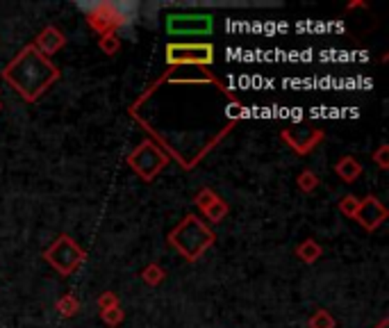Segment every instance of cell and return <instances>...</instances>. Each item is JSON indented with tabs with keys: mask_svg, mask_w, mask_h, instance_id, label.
<instances>
[{
	"mask_svg": "<svg viewBox=\"0 0 389 328\" xmlns=\"http://www.w3.org/2000/svg\"><path fill=\"white\" fill-rule=\"evenodd\" d=\"M59 69L32 44L20 48L18 55L3 69V80L25 102H37L59 80Z\"/></svg>",
	"mask_w": 389,
	"mask_h": 328,
	"instance_id": "obj_1",
	"label": "cell"
},
{
	"mask_svg": "<svg viewBox=\"0 0 389 328\" xmlns=\"http://www.w3.org/2000/svg\"><path fill=\"white\" fill-rule=\"evenodd\" d=\"M85 14L89 28L102 35L130 37L132 28L139 20V3H119V0H91V3H76Z\"/></svg>",
	"mask_w": 389,
	"mask_h": 328,
	"instance_id": "obj_2",
	"label": "cell"
},
{
	"mask_svg": "<svg viewBox=\"0 0 389 328\" xmlns=\"http://www.w3.org/2000/svg\"><path fill=\"white\" fill-rule=\"evenodd\" d=\"M167 242L171 249H176L178 255H182L187 262H196L203 258L205 251L214 246L217 233H214L201 217H196V214H184L180 223L169 233Z\"/></svg>",
	"mask_w": 389,
	"mask_h": 328,
	"instance_id": "obj_3",
	"label": "cell"
},
{
	"mask_svg": "<svg viewBox=\"0 0 389 328\" xmlns=\"http://www.w3.org/2000/svg\"><path fill=\"white\" fill-rule=\"evenodd\" d=\"M44 260L53 266L59 276H71L78 266L87 260V251L71 238V235L61 233L59 238L44 251Z\"/></svg>",
	"mask_w": 389,
	"mask_h": 328,
	"instance_id": "obj_4",
	"label": "cell"
},
{
	"mask_svg": "<svg viewBox=\"0 0 389 328\" xmlns=\"http://www.w3.org/2000/svg\"><path fill=\"white\" fill-rule=\"evenodd\" d=\"M128 164L143 182H152L164 169H167L169 156L157 146L155 141L146 139L128 156Z\"/></svg>",
	"mask_w": 389,
	"mask_h": 328,
	"instance_id": "obj_5",
	"label": "cell"
},
{
	"mask_svg": "<svg viewBox=\"0 0 389 328\" xmlns=\"http://www.w3.org/2000/svg\"><path fill=\"white\" fill-rule=\"evenodd\" d=\"M167 64L171 66H210L214 64L212 44H167Z\"/></svg>",
	"mask_w": 389,
	"mask_h": 328,
	"instance_id": "obj_6",
	"label": "cell"
},
{
	"mask_svg": "<svg viewBox=\"0 0 389 328\" xmlns=\"http://www.w3.org/2000/svg\"><path fill=\"white\" fill-rule=\"evenodd\" d=\"M280 139L296 153V156L303 158L321 146V141L325 139V132L321 128L310 126V123H296V126L282 128Z\"/></svg>",
	"mask_w": 389,
	"mask_h": 328,
	"instance_id": "obj_7",
	"label": "cell"
},
{
	"mask_svg": "<svg viewBox=\"0 0 389 328\" xmlns=\"http://www.w3.org/2000/svg\"><path fill=\"white\" fill-rule=\"evenodd\" d=\"M164 25L171 37H205L214 30V18L210 14H169Z\"/></svg>",
	"mask_w": 389,
	"mask_h": 328,
	"instance_id": "obj_8",
	"label": "cell"
},
{
	"mask_svg": "<svg viewBox=\"0 0 389 328\" xmlns=\"http://www.w3.org/2000/svg\"><path fill=\"white\" fill-rule=\"evenodd\" d=\"M193 203H196V208L201 210V214L210 223H221L225 217H228V212H230L228 203H225L212 187L198 189V194L193 197ZM208 221H205V223H208Z\"/></svg>",
	"mask_w": 389,
	"mask_h": 328,
	"instance_id": "obj_9",
	"label": "cell"
},
{
	"mask_svg": "<svg viewBox=\"0 0 389 328\" xmlns=\"http://www.w3.org/2000/svg\"><path fill=\"white\" fill-rule=\"evenodd\" d=\"M387 217H389V212L383 205V201L378 197H366V199L360 201V208H357L355 221L360 223L364 230L373 233V230H378L387 221Z\"/></svg>",
	"mask_w": 389,
	"mask_h": 328,
	"instance_id": "obj_10",
	"label": "cell"
},
{
	"mask_svg": "<svg viewBox=\"0 0 389 328\" xmlns=\"http://www.w3.org/2000/svg\"><path fill=\"white\" fill-rule=\"evenodd\" d=\"M32 46H35L44 57H50V55L59 53V50L66 46V37H64V33H61V30H57L55 25H48V28H44V30H41V33L35 37V44H32Z\"/></svg>",
	"mask_w": 389,
	"mask_h": 328,
	"instance_id": "obj_11",
	"label": "cell"
},
{
	"mask_svg": "<svg viewBox=\"0 0 389 328\" xmlns=\"http://www.w3.org/2000/svg\"><path fill=\"white\" fill-rule=\"evenodd\" d=\"M335 173H337V176H340L346 184H353L357 178L362 176V164H360V160L353 158V156H344V158L337 160V164H335Z\"/></svg>",
	"mask_w": 389,
	"mask_h": 328,
	"instance_id": "obj_12",
	"label": "cell"
},
{
	"mask_svg": "<svg viewBox=\"0 0 389 328\" xmlns=\"http://www.w3.org/2000/svg\"><path fill=\"white\" fill-rule=\"evenodd\" d=\"M294 253H296V258H299L301 262H305V264H314V262L323 255V249H321V244L316 242V240L307 238V240H303L299 246H296Z\"/></svg>",
	"mask_w": 389,
	"mask_h": 328,
	"instance_id": "obj_13",
	"label": "cell"
},
{
	"mask_svg": "<svg viewBox=\"0 0 389 328\" xmlns=\"http://www.w3.org/2000/svg\"><path fill=\"white\" fill-rule=\"evenodd\" d=\"M164 279H167V271H164V266L157 264V262H150L141 269V281L146 283L148 287H157L164 283Z\"/></svg>",
	"mask_w": 389,
	"mask_h": 328,
	"instance_id": "obj_14",
	"label": "cell"
},
{
	"mask_svg": "<svg viewBox=\"0 0 389 328\" xmlns=\"http://www.w3.org/2000/svg\"><path fill=\"white\" fill-rule=\"evenodd\" d=\"M55 310L59 317H64V320H71V317H76L80 312V301L76 294H64L61 299L55 303Z\"/></svg>",
	"mask_w": 389,
	"mask_h": 328,
	"instance_id": "obj_15",
	"label": "cell"
},
{
	"mask_svg": "<svg viewBox=\"0 0 389 328\" xmlns=\"http://www.w3.org/2000/svg\"><path fill=\"white\" fill-rule=\"evenodd\" d=\"M319 176H316L314 171H310V169H305V171H301L299 176H296V184H299V189L303 192V194H312V192H316L319 189Z\"/></svg>",
	"mask_w": 389,
	"mask_h": 328,
	"instance_id": "obj_16",
	"label": "cell"
},
{
	"mask_svg": "<svg viewBox=\"0 0 389 328\" xmlns=\"http://www.w3.org/2000/svg\"><path fill=\"white\" fill-rule=\"evenodd\" d=\"M307 328H337V320L321 308V310L312 312L310 322H307Z\"/></svg>",
	"mask_w": 389,
	"mask_h": 328,
	"instance_id": "obj_17",
	"label": "cell"
},
{
	"mask_svg": "<svg viewBox=\"0 0 389 328\" xmlns=\"http://www.w3.org/2000/svg\"><path fill=\"white\" fill-rule=\"evenodd\" d=\"M100 320H102V324L109 326V328H119L123 322H126V310H123L121 305L109 308V310H100Z\"/></svg>",
	"mask_w": 389,
	"mask_h": 328,
	"instance_id": "obj_18",
	"label": "cell"
},
{
	"mask_svg": "<svg viewBox=\"0 0 389 328\" xmlns=\"http://www.w3.org/2000/svg\"><path fill=\"white\" fill-rule=\"evenodd\" d=\"M98 48H100L105 55L114 57V55L119 53V50H121V39H119L116 35H102V37L98 39Z\"/></svg>",
	"mask_w": 389,
	"mask_h": 328,
	"instance_id": "obj_19",
	"label": "cell"
},
{
	"mask_svg": "<svg viewBox=\"0 0 389 328\" xmlns=\"http://www.w3.org/2000/svg\"><path fill=\"white\" fill-rule=\"evenodd\" d=\"M357 208H360V199H357V197H353V194H346V197H342V201H340V212L344 214V217L355 219Z\"/></svg>",
	"mask_w": 389,
	"mask_h": 328,
	"instance_id": "obj_20",
	"label": "cell"
},
{
	"mask_svg": "<svg viewBox=\"0 0 389 328\" xmlns=\"http://www.w3.org/2000/svg\"><path fill=\"white\" fill-rule=\"evenodd\" d=\"M371 160H373L383 171L389 169V146H387V144H381V146H378V151L371 153Z\"/></svg>",
	"mask_w": 389,
	"mask_h": 328,
	"instance_id": "obj_21",
	"label": "cell"
},
{
	"mask_svg": "<svg viewBox=\"0 0 389 328\" xmlns=\"http://www.w3.org/2000/svg\"><path fill=\"white\" fill-rule=\"evenodd\" d=\"M116 305H121L116 292H102L98 296V308H100V310H109V308H116Z\"/></svg>",
	"mask_w": 389,
	"mask_h": 328,
	"instance_id": "obj_22",
	"label": "cell"
},
{
	"mask_svg": "<svg viewBox=\"0 0 389 328\" xmlns=\"http://www.w3.org/2000/svg\"><path fill=\"white\" fill-rule=\"evenodd\" d=\"M373 328H389V320H387V317H385V320H381V322H378Z\"/></svg>",
	"mask_w": 389,
	"mask_h": 328,
	"instance_id": "obj_23",
	"label": "cell"
},
{
	"mask_svg": "<svg viewBox=\"0 0 389 328\" xmlns=\"http://www.w3.org/2000/svg\"><path fill=\"white\" fill-rule=\"evenodd\" d=\"M0 107H3V105H0Z\"/></svg>",
	"mask_w": 389,
	"mask_h": 328,
	"instance_id": "obj_24",
	"label": "cell"
}]
</instances>
